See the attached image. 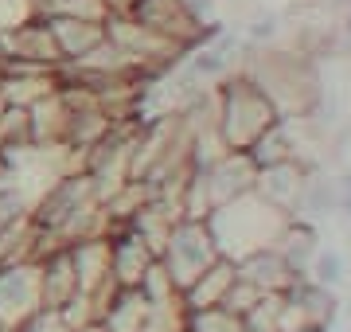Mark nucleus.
<instances>
[{
    "label": "nucleus",
    "instance_id": "3",
    "mask_svg": "<svg viewBox=\"0 0 351 332\" xmlns=\"http://www.w3.org/2000/svg\"><path fill=\"white\" fill-rule=\"evenodd\" d=\"M71 262L78 274V289L82 294H98L106 281H113L110 274V235H90L71 243Z\"/></svg>",
    "mask_w": 351,
    "mask_h": 332
},
{
    "label": "nucleus",
    "instance_id": "5",
    "mask_svg": "<svg viewBox=\"0 0 351 332\" xmlns=\"http://www.w3.org/2000/svg\"><path fill=\"white\" fill-rule=\"evenodd\" d=\"M43 20L51 24V36L59 43L63 63L94 51L101 39H106V24H94V20H75V16H43Z\"/></svg>",
    "mask_w": 351,
    "mask_h": 332
},
{
    "label": "nucleus",
    "instance_id": "7",
    "mask_svg": "<svg viewBox=\"0 0 351 332\" xmlns=\"http://www.w3.org/2000/svg\"><path fill=\"white\" fill-rule=\"evenodd\" d=\"M36 16V0H0V32L24 24Z\"/></svg>",
    "mask_w": 351,
    "mask_h": 332
},
{
    "label": "nucleus",
    "instance_id": "9",
    "mask_svg": "<svg viewBox=\"0 0 351 332\" xmlns=\"http://www.w3.org/2000/svg\"><path fill=\"white\" fill-rule=\"evenodd\" d=\"M0 110H4V94H0Z\"/></svg>",
    "mask_w": 351,
    "mask_h": 332
},
{
    "label": "nucleus",
    "instance_id": "4",
    "mask_svg": "<svg viewBox=\"0 0 351 332\" xmlns=\"http://www.w3.org/2000/svg\"><path fill=\"white\" fill-rule=\"evenodd\" d=\"M152 254L149 243L141 235H121V239H110V274L121 289H137L141 278L149 274Z\"/></svg>",
    "mask_w": 351,
    "mask_h": 332
},
{
    "label": "nucleus",
    "instance_id": "8",
    "mask_svg": "<svg viewBox=\"0 0 351 332\" xmlns=\"http://www.w3.org/2000/svg\"><path fill=\"white\" fill-rule=\"evenodd\" d=\"M0 176H4V156H0Z\"/></svg>",
    "mask_w": 351,
    "mask_h": 332
},
{
    "label": "nucleus",
    "instance_id": "6",
    "mask_svg": "<svg viewBox=\"0 0 351 332\" xmlns=\"http://www.w3.org/2000/svg\"><path fill=\"white\" fill-rule=\"evenodd\" d=\"M16 332H75V329L66 324L63 309H36Z\"/></svg>",
    "mask_w": 351,
    "mask_h": 332
},
{
    "label": "nucleus",
    "instance_id": "2",
    "mask_svg": "<svg viewBox=\"0 0 351 332\" xmlns=\"http://www.w3.org/2000/svg\"><path fill=\"white\" fill-rule=\"evenodd\" d=\"M36 309H43L39 262H4L0 266V329L16 332Z\"/></svg>",
    "mask_w": 351,
    "mask_h": 332
},
{
    "label": "nucleus",
    "instance_id": "1",
    "mask_svg": "<svg viewBox=\"0 0 351 332\" xmlns=\"http://www.w3.org/2000/svg\"><path fill=\"white\" fill-rule=\"evenodd\" d=\"M0 63L8 67H36V71H59L63 55L51 36V24L43 16H32L24 24L0 32Z\"/></svg>",
    "mask_w": 351,
    "mask_h": 332
}]
</instances>
